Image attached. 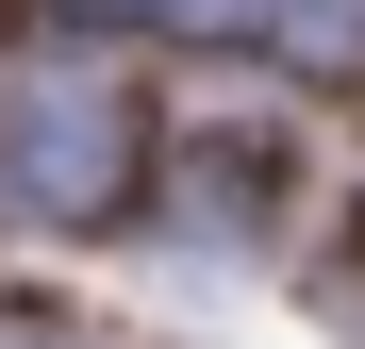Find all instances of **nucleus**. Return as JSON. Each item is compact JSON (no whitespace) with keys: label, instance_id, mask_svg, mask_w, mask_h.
<instances>
[{"label":"nucleus","instance_id":"obj_1","mask_svg":"<svg viewBox=\"0 0 365 349\" xmlns=\"http://www.w3.org/2000/svg\"><path fill=\"white\" fill-rule=\"evenodd\" d=\"M133 150H150V116H133V67L116 50H34L0 84V200L50 216V233L133 183Z\"/></svg>","mask_w":365,"mask_h":349},{"label":"nucleus","instance_id":"obj_2","mask_svg":"<svg viewBox=\"0 0 365 349\" xmlns=\"http://www.w3.org/2000/svg\"><path fill=\"white\" fill-rule=\"evenodd\" d=\"M282 17H316V34H365V0H282Z\"/></svg>","mask_w":365,"mask_h":349},{"label":"nucleus","instance_id":"obj_3","mask_svg":"<svg viewBox=\"0 0 365 349\" xmlns=\"http://www.w3.org/2000/svg\"><path fill=\"white\" fill-rule=\"evenodd\" d=\"M166 17H250V0H166Z\"/></svg>","mask_w":365,"mask_h":349}]
</instances>
